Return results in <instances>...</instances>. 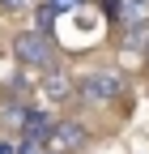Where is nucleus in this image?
Listing matches in <instances>:
<instances>
[{"label": "nucleus", "instance_id": "1", "mask_svg": "<svg viewBox=\"0 0 149 154\" xmlns=\"http://www.w3.org/2000/svg\"><path fill=\"white\" fill-rule=\"evenodd\" d=\"M124 73L115 69H85L77 73V103H115L124 94Z\"/></svg>", "mask_w": 149, "mask_h": 154}, {"label": "nucleus", "instance_id": "2", "mask_svg": "<svg viewBox=\"0 0 149 154\" xmlns=\"http://www.w3.org/2000/svg\"><path fill=\"white\" fill-rule=\"evenodd\" d=\"M13 60L22 69H51L55 64V38L43 30H22L13 38Z\"/></svg>", "mask_w": 149, "mask_h": 154}, {"label": "nucleus", "instance_id": "3", "mask_svg": "<svg viewBox=\"0 0 149 154\" xmlns=\"http://www.w3.org/2000/svg\"><path fill=\"white\" fill-rule=\"evenodd\" d=\"M85 146H89V133L77 120H55L51 133H47V150H55V154H77Z\"/></svg>", "mask_w": 149, "mask_h": 154}, {"label": "nucleus", "instance_id": "4", "mask_svg": "<svg viewBox=\"0 0 149 154\" xmlns=\"http://www.w3.org/2000/svg\"><path fill=\"white\" fill-rule=\"evenodd\" d=\"M39 86H43V99L47 103H72V99H77V77H68L64 69H55V64L47 69V77Z\"/></svg>", "mask_w": 149, "mask_h": 154}, {"label": "nucleus", "instance_id": "5", "mask_svg": "<svg viewBox=\"0 0 149 154\" xmlns=\"http://www.w3.org/2000/svg\"><path fill=\"white\" fill-rule=\"evenodd\" d=\"M51 124H55V116H51L47 107H39V103H30V107H26V120H22V128H17V133H34V137H47V133H51Z\"/></svg>", "mask_w": 149, "mask_h": 154}, {"label": "nucleus", "instance_id": "6", "mask_svg": "<svg viewBox=\"0 0 149 154\" xmlns=\"http://www.w3.org/2000/svg\"><path fill=\"white\" fill-rule=\"evenodd\" d=\"M26 107H30V103L13 99V94H0V128H22V120H26Z\"/></svg>", "mask_w": 149, "mask_h": 154}, {"label": "nucleus", "instance_id": "7", "mask_svg": "<svg viewBox=\"0 0 149 154\" xmlns=\"http://www.w3.org/2000/svg\"><path fill=\"white\" fill-rule=\"evenodd\" d=\"M124 26H149V0H124Z\"/></svg>", "mask_w": 149, "mask_h": 154}, {"label": "nucleus", "instance_id": "8", "mask_svg": "<svg viewBox=\"0 0 149 154\" xmlns=\"http://www.w3.org/2000/svg\"><path fill=\"white\" fill-rule=\"evenodd\" d=\"M145 43H149V26H124V51H145Z\"/></svg>", "mask_w": 149, "mask_h": 154}, {"label": "nucleus", "instance_id": "9", "mask_svg": "<svg viewBox=\"0 0 149 154\" xmlns=\"http://www.w3.org/2000/svg\"><path fill=\"white\" fill-rule=\"evenodd\" d=\"M55 17H60V13H55V9L47 5V0H43V5H34V30H43V34H51V26H55Z\"/></svg>", "mask_w": 149, "mask_h": 154}, {"label": "nucleus", "instance_id": "10", "mask_svg": "<svg viewBox=\"0 0 149 154\" xmlns=\"http://www.w3.org/2000/svg\"><path fill=\"white\" fill-rule=\"evenodd\" d=\"M47 137H34V133H17V154H43Z\"/></svg>", "mask_w": 149, "mask_h": 154}, {"label": "nucleus", "instance_id": "11", "mask_svg": "<svg viewBox=\"0 0 149 154\" xmlns=\"http://www.w3.org/2000/svg\"><path fill=\"white\" fill-rule=\"evenodd\" d=\"M4 94H13V99H22V103H30V82H26V73H17L13 82L4 86Z\"/></svg>", "mask_w": 149, "mask_h": 154}, {"label": "nucleus", "instance_id": "12", "mask_svg": "<svg viewBox=\"0 0 149 154\" xmlns=\"http://www.w3.org/2000/svg\"><path fill=\"white\" fill-rule=\"evenodd\" d=\"M102 17L107 22H119L124 17V0H102Z\"/></svg>", "mask_w": 149, "mask_h": 154}, {"label": "nucleus", "instance_id": "13", "mask_svg": "<svg viewBox=\"0 0 149 154\" xmlns=\"http://www.w3.org/2000/svg\"><path fill=\"white\" fill-rule=\"evenodd\" d=\"M47 5H51L55 13H72V9H81V0H47Z\"/></svg>", "mask_w": 149, "mask_h": 154}, {"label": "nucleus", "instance_id": "14", "mask_svg": "<svg viewBox=\"0 0 149 154\" xmlns=\"http://www.w3.org/2000/svg\"><path fill=\"white\" fill-rule=\"evenodd\" d=\"M0 9L4 13H22V9H30V0H0Z\"/></svg>", "mask_w": 149, "mask_h": 154}, {"label": "nucleus", "instance_id": "15", "mask_svg": "<svg viewBox=\"0 0 149 154\" xmlns=\"http://www.w3.org/2000/svg\"><path fill=\"white\" fill-rule=\"evenodd\" d=\"M0 154H17V141H9V137H0Z\"/></svg>", "mask_w": 149, "mask_h": 154}, {"label": "nucleus", "instance_id": "16", "mask_svg": "<svg viewBox=\"0 0 149 154\" xmlns=\"http://www.w3.org/2000/svg\"><path fill=\"white\" fill-rule=\"evenodd\" d=\"M141 56H145V60H149V43H145V51H141Z\"/></svg>", "mask_w": 149, "mask_h": 154}, {"label": "nucleus", "instance_id": "17", "mask_svg": "<svg viewBox=\"0 0 149 154\" xmlns=\"http://www.w3.org/2000/svg\"><path fill=\"white\" fill-rule=\"evenodd\" d=\"M43 154H55V150H43Z\"/></svg>", "mask_w": 149, "mask_h": 154}]
</instances>
